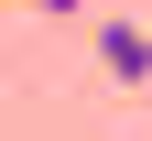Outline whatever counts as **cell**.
Here are the masks:
<instances>
[{"mask_svg": "<svg viewBox=\"0 0 152 141\" xmlns=\"http://www.w3.org/2000/svg\"><path fill=\"white\" fill-rule=\"evenodd\" d=\"M98 65L109 87H152V22H98Z\"/></svg>", "mask_w": 152, "mask_h": 141, "instance_id": "cell-1", "label": "cell"}, {"mask_svg": "<svg viewBox=\"0 0 152 141\" xmlns=\"http://www.w3.org/2000/svg\"><path fill=\"white\" fill-rule=\"evenodd\" d=\"M0 11H54V22H65V11H87V0H0Z\"/></svg>", "mask_w": 152, "mask_h": 141, "instance_id": "cell-2", "label": "cell"}]
</instances>
